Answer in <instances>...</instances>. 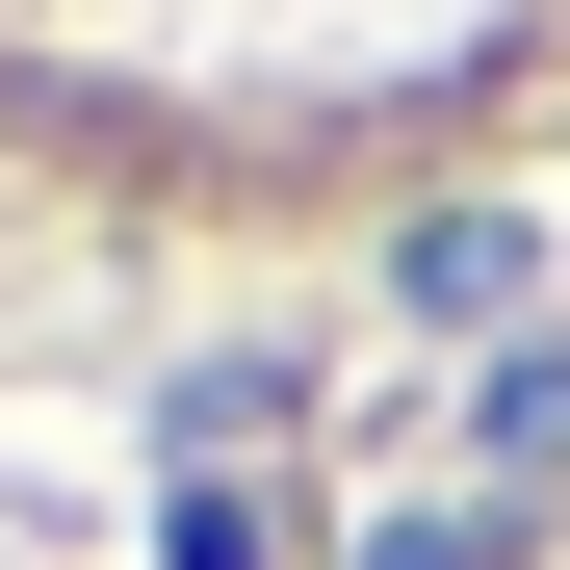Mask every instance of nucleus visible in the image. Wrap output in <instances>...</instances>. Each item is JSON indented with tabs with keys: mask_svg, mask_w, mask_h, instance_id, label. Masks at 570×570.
Segmentation results:
<instances>
[{
	"mask_svg": "<svg viewBox=\"0 0 570 570\" xmlns=\"http://www.w3.org/2000/svg\"><path fill=\"white\" fill-rule=\"evenodd\" d=\"M519 285H544V259H519V208H415V234H390V312H415V337H493Z\"/></svg>",
	"mask_w": 570,
	"mask_h": 570,
	"instance_id": "f257e3e1",
	"label": "nucleus"
},
{
	"mask_svg": "<svg viewBox=\"0 0 570 570\" xmlns=\"http://www.w3.org/2000/svg\"><path fill=\"white\" fill-rule=\"evenodd\" d=\"M493 466H570V337H519V363H493Z\"/></svg>",
	"mask_w": 570,
	"mask_h": 570,
	"instance_id": "f03ea898",
	"label": "nucleus"
}]
</instances>
